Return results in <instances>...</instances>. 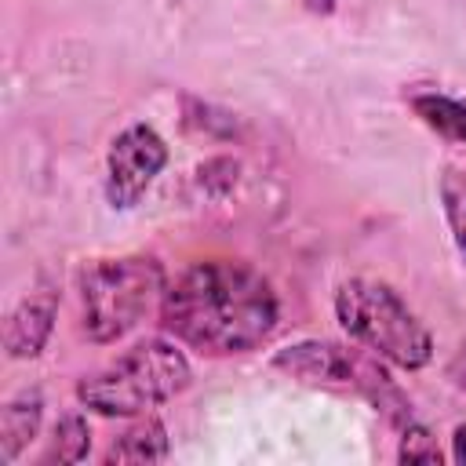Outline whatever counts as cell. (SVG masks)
Instances as JSON below:
<instances>
[{"label":"cell","mask_w":466,"mask_h":466,"mask_svg":"<svg viewBox=\"0 0 466 466\" xmlns=\"http://www.w3.org/2000/svg\"><path fill=\"white\" fill-rule=\"evenodd\" d=\"M280 302L248 262L208 258L178 273L160 299V328L208 357L248 353L269 339Z\"/></svg>","instance_id":"1"},{"label":"cell","mask_w":466,"mask_h":466,"mask_svg":"<svg viewBox=\"0 0 466 466\" xmlns=\"http://www.w3.org/2000/svg\"><path fill=\"white\" fill-rule=\"evenodd\" d=\"M193 379L186 353L167 339H142L109 368L76 382V400L95 415H146L178 397Z\"/></svg>","instance_id":"2"},{"label":"cell","mask_w":466,"mask_h":466,"mask_svg":"<svg viewBox=\"0 0 466 466\" xmlns=\"http://www.w3.org/2000/svg\"><path fill=\"white\" fill-rule=\"evenodd\" d=\"M335 320L342 331L404 371H419L433 360V335L408 309V302L382 280L350 277L335 291Z\"/></svg>","instance_id":"3"},{"label":"cell","mask_w":466,"mask_h":466,"mask_svg":"<svg viewBox=\"0 0 466 466\" xmlns=\"http://www.w3.org/2000/svg\"><path fill=\"white\" fill-rule=\"evenodd\" d=\"M164 288V266L149 255L87 262L80 269L84 335L102 346L124 339L153 306H160Z\"/></svg>","instance_id":"4"},{"label":"cell","mask_w":466,"mask_h":466,"mask_svg":"<svg viewBox=\"0 0 466 466\" xmlns=\"http://www.w3.org/2000/svg\"><path fill=\"white\" fill-rule=\"evenodd\" d=\"M273 368H280L295 379H306V382L350 386V390L364 393L379 411H386L397 426L411 422V404L404 400V393L397 390L390 371L382 368V357H375L371 350H353V346H339V342L306 339V342L284 346L273 357Z\"/></svg>","instance_id":"5"},{"label":"cell","mask_w":466,"mask_h":466,"mask_svg":"<svg viewBox=\"0 0 466 466\" xmlns=\"http://www.w3.org/2000/svg\"><path fill=\"white\" fill-rule=\"evenodd\" d=\"M167 164V142L149 127V124H131L124 127L106 153V200L116 211L135 208L153 178Z\"/></svg>","instance_id":"6"},{"label":"cell","mask_w":466,"mask_h":466,"mask_svg":"<svg viewBox=\"0 0 466 466\" xmlns=\"http://www.w3.org/2000/svg\"><path fill=\"white\" fill-rule=\"evenodd\" d=\"M51 328H55V299L44 295V299H25L11 309L7 317V328H4V350L7 357L15 360H25V357H36L47 339H51Z\"/></svg>","instance_id":"7"},{"label":"cell","mask_w":466,"mask_h":466,"mask_svg":"<svg viewBox=\"0 0 466 466\" xmlns=\"http://www.w3.org/2000/svg\"><path fill=\"white\" fill-rule=\"evenodd\" d=\"M40 419H44V397L36 390H25L4 404L0 411V459L4 462H15L22 455V448L36 437Z\"/></svg>","instance_id":"8"},{"label":"cell","mask_w":466,"mask_h":466,"mask_svg":"<svg viewBox=\"0 0 466 466\" xmlns=\"http://www.w3.org/2000/svg\"><path fill=\"white\" fill-rule=\"evenodd\" d=\"M167 459V430L157 415L127 426L106 451V462H164Z\"/></svg>","instance_id":"9"},{"label":"cell","mask_w":466,"mask_h":466,"mask_svg":"<svg viewBox=\"0 0 466 466\" xmlns=\"http://www.w3.org/2000/svg\"><path fill=\"white\" fill-rule=\"evenodd\" d=\"M411 109L430 131H437L448 142L466 146V102L448 98L441 91H419L411 95Z\"/></svg>","instance_id":"10"},{"label":"cell","mask_w":466,"mask_h":466,"mask_svg":"<svg viewBox=\"0 0 466 466\" xmlns=\"http://www.w3.org/2000/svg\"><path fill=\"white\" fill-rule=\"evenodd\" d=\"M91 448V430H87V419L76 415V411H66L55 430H51V441L40 455V462H80Z\"/></svg>","instance_id":"11"},{"label":"cell","mask_w":466,"mask_h":466,"mask_svg":"<svg viewBox=\"0 0 466 466\" xmlns=\"http://www.w3.org/2000/svg\"><path fill=\"white\" fill-rule=\"evenodd\" d=\"M441 208H444V218H448V229H451V240L466 262V175L455 171V167H444L441 171Z\"/></svg>","instance_id":"12"},{"label":"cell","mask_w":466,"mask_h":466,"mask_svg":"<svg viewBox=\"0 0 466 466\" xmlns=\"http://www.w3.org/2000/svg\"><path fill=\"white\" fill-rule=\"evenodd\" d=\"M397 459L400 462H433V466H441V448H437V437L422 426V422H408V426H400V448H397Z\"/></svg>","instance_id":"13"},{"label":"cell","mask_w":466,"mask_h":466,"mask_svg":"<svg viewBox=\"0 0 466 466\" xmlns=\"http://www.w3.org/2000/svg\"><path fill=\"white\" fill-rule=\"evenodd\" d=\"M451 459L466 466V422H459L455 433H451Z\"/></svg>","instance_id":"14"},{"label":"cell","mask_w":466,"mask_h":466,"mask_svg":"<svg viewBox=\"0 0 466 466\" xmlns=\"http://www.w3.org/2000/svg\"><path fill=\"white\" fill-rule=\"evenodd\" d=\"M302 7H309L313 15H331L335 11V0H299Z\"/></svg>","instance_id":"15"}]
</instances>
